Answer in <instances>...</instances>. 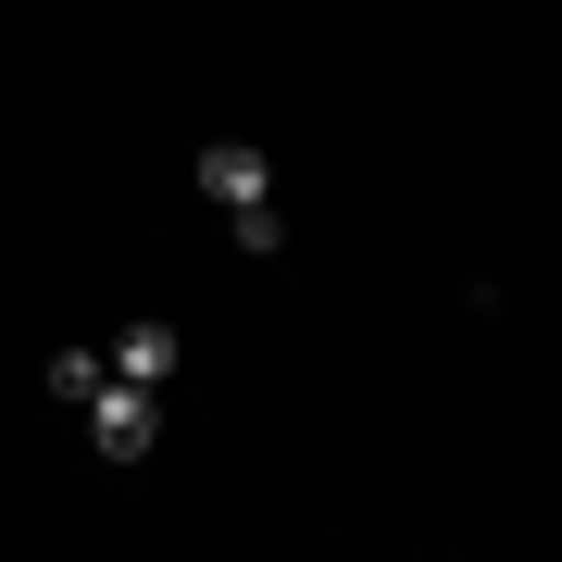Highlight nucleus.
Masks as SVG:
<instances>
[{
    "label": "nucleus",
    "instance_id": "obj_1",
    "mask_svg": "<svg viewBox=\"0 0 562 562\" xmlns=\"http://www.w3.org/2000/svg\"><path fill=\"white\" fill-rule=\"evenodd\" d=\"M150 438H162V387L101 375V401H88V450H101V462H150Z\"/></svg>",
    "mask_w": 562,
    "mask_h": 562
},
{
    "label": "nucleus",
    "instance_id": "obj_2",
    "mask_svg": "<svg viewBox=\"0 0 562 562\" xmlns=\"http://www.w3.org/2000/svg\"><path fill=\"white\" fill-rule=\"evenodd\" d=\"M201 201H213V213H238V201H276V162H262L250 138H213V150H201Z\"/></svg>",
    "mask_w": 562,
    "mask_h": 562
},
{
    "label": "nucleus",
    "instance_id": "obj_3",
    "mask_svg": "<svg viewBox=\"0 0 562 562\" xmlns=\"http://www.w3.org/2000/svg\"><path fill=\"white\" fill-rule=\"evenodd\" d=\"M101 362H113V375H138V387H162V375H176V325H125Z\"/></svg>",
    "mask_w": 562,
    "mask_h": 562
},
{
    "label": "nucleus",
    "instance_id": "obj_4",
    "mask_svg": "<svg viewBox=\"0 0 562 562\" xmlns=\"http://www.w3.org/2000/svg\"><path fill=\"white\" fill-rule=\"evenodd\" d=\"M101 375H113L101 350H50V401H76V413H88V401H101Z\"/></svg>",
    "mask_w": 562,
    "mask_h": 562
},
{
    "label": "nucleus",
    "instance_id": "obj_5",
    "mask_svg": "<svg viewBox=\"0 0 562 562\" xmlns=\"http://www.w3.org/2000/svg\"><path fill=\"white\" fill-rule=\"evenodd\" d=\"M225 225H238V250H288V201H238Z\"/></svg>",
    "mask_w": 562,
    "mask_h": 562
}]
</instances>
